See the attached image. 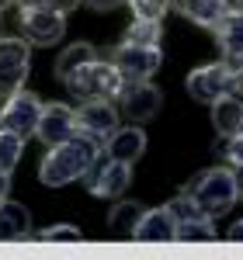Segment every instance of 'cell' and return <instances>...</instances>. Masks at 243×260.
<instances>
[{
	"label": "cell",
	"instance_id": "1",
	"mask_svg": "<svg viewBox=\"0 0 243 260\" xmlns=\"http://www.w3.org/2000/svg\"><path fill=\"white\" fill-rule=\"evenodd\" d=\"M98 156H101V139H94V136H87V132L77 128V136H70L66 142L49 146V153L39 163V177L49 187L73 184V180H80L98 163Z\"/></svg>",
	"mask_w": 243,
	"mask_h": 260
},
{
	"label": "cell",
	"instance_id": "2",
	"mask_svg": "<svg viewBox=\"0 0 243 260\" xmlns=\"http://www.w3.org/2000/svg\"><path fill=\"white\" fill-rule=\"evenodd\" d=\"M181 194L198 201V208L208 219H219V215H226L240 201V184H236V174L223 163V167H208L202 174H195L184 184Z\"/></svg>",
	"mask_w": 243,
	"mask_h": 260
},
{
	"label": "cell",
	"instance_id": "3",
	"mask_svg": "<svg viewBox=\"0 0 243 260\" xmlns=\"http://www.w3.org/2000/svg\"><path fill=\"white\" fill-rule=\"evenodd\" d=\"M66 87H70V94L80 101H118L122 87H125V80H122V73L115 70V62L108 59H94L87 62L83 70H77L70 80H66Z\"/></svg>",
	"mask_w": 243,
	"mask_h": 260
},
{
	"label": "cell",
	"instance_id": "4",
	"mask_svg": "<svg viewBox=\"0 0 243 260\" xmlns=\"http://www.w3.org/2000/svg\"><path fill=\"white\" fill-rule=\"evenodd\" d=\"M83 187L94 194V198H108L115 201L125 194V187L132 184V163H122V160H111V156H98V163L83 174Z\"/></svg>",
	"mask_w": 243,
	"mask_h": 260
},
{
	"label": "cell",
	"instance_id": "5",
	"mask_svg": "<svg viewBox=\"0 0 243 260\" xmlns=\"http://www.w3.org/2000/svg\"><path fill=\"white\" fill-rule=\"evenodd\" d=\"M111 62L122 73V80H153V73L163 62V49L160 45H136V42H122L111 52Z\"/></svg>",
	"mask_w": 243,
	"mask_h": 260
},
{
	"label": "cell",
	"instance_id": "6",
	"mask_svg": "<svg viewBox=\"0 0 243 260\" xmlns=\"http://www.w3.org/2000/svg\"><path fill=\"white\" fill-rule=\"evenodd\" d=\"M39 115H42V101L32 94V90H14L11 98L0 104V128L14 132L21 139L35 136V125H39Z\"/></svg>",
	"mask_w": 243,
	"mask_h": 260
},
{
	"label": "cell",
	"instance_id": "7",
	"mask_svg": "<svg viewBox=\"0 0 243 260\" xmlns=\"http://www.w3.org/2000/svg\"><path fill=\"white\" fill-rule=\"evenodd\" d=\"M21 24H24V39L32 45H52L66 31V14L45 4H21Z\"/></svg>",
	"mask_w": 243,
	"mask_h": 260
},
{
	"label": "cell",
	"instance_id": "8",
	"mask_svg": "<svg viewBox=\"0 0 243 260\" xmlns=\"http://www.w3.org/2000/svg\"><path fill=\"white\" fill-rule=\"evenodd\" d=\"M28 80V42L0 39V101H7Z\"/></svg>",
	"mask_w": 243,
	"mask_h": 260
},
{
	"label": "cell",
	"instance_id": "9",
	"mask_svg": "<svg viewBox=\"0 0 243 260\" xmlns=\"http://www.w3.org/2000/svg\"><path fill=\"white\" fill-rule=\"evenodd\" d=\"M35 136H39L45 146H56V142H66L70 136H77V111L70 104H42L39 125H35Z\"/></svg>",
	"mask_w": 243,
	"mask_h": 260
},
{
	"label": "cell",
	"instance_id": "10",
	"mask_svg": "<svg viewBox=\"0 0 243 260\" xmlns=\"http://www.w3.org/2000/svg\"><path fill=\"white\" fill-rule=\"evenodd\" d=\"M122 115L129 121H149L157 111H160V90L149 80H129L122 87Z\"/></svg>",
	"mask_w": 243,
	"mask_h": 260
},
{
	"label": "cell",
	"instance_id": "11",
	"mask_svg": "<svg viewBox=\"0 0 243 260\" xmlns=\"http://www.w3.org/2000/svg\"><path fill=\"white\" fill-rule=\"evenodd\" d=\"M118 108H115V101H83L80 108H77V128L87 132V136H94V139H108L115 128H118Z\"/></svg>",
	"mask_w": 243,
	"mask_h": 260
},
{
	"label": "cell",
	"instance_id": "12",
	"mask_svg": "<svg viewBox=\"0 0 243 260\" xmlns=\"http://www.w3.org/2000/svg\"><path fill=\"white\" fill-rule=\"evenodd\" d=\"M226 77H229V62H212V66H198L188 73V94L202 104H212L216 98L226 94Z\"/></svg>",
	"mask_w": 243,
	"mask_h": 260
},
{
	"label": "cell",
	"instance_id": "13",
	"mask_svg": "<svg viewBox=\"0 0 243 260\" xmlns=\"http://www.w3.org/2000/svg\"><path fill=\"white\" fill-rule=\"evenodd\" d=\"M101 153L111 156V160H122V163H136L146 153V132L139 125H125V128H115L108 139L101 142Z\"/></svg>",
	"mask_w": 243,
	"mask_h": 260
},
{
	"label": "cell",
	"instance_id": "14",
	"mask_svg": "<svg viewBox=\"0 0 243 260\" xmlns=\"http://www.w3.org/2000/svg\"><path fill=\"white\" fill-rule=\"evenodd\" d=\"M174 233H177V219H174L170 208H146L139 225H136V233H132V240L167 243V240H174Z\"/></svg>",
	"mask_w": 243,
	"mask_h": 260
},
{
	"label": "cell",
	"instance_id": "15",
	"mask_svg": "<svg viewBox=\"0 0 243 260\" xmlns=\"http://www.w3.org/2000/svg\"><path fill=\"white\" fill-rule=\"evenodd\" d=\"M216 31V42L223 49V56L229 66H243V14L236 11H226L223 21L212 28Z\"/></svg>",
	"mask_w": 243,
	"mask_h": 260
},
{
	"label": "cell",
	"instance_id": "16",
	"mask_svg": "<svg viewBox=\"0 0 243 260\" xmlns=\"http://www.w3.org/2000/svg\"><path fill=\"white\" fill-rule=\"evenodd\" d=\"M32 233V215L18 201H0V240H24Z\"/></svg>",
	"mask_w": 243,
	"mask_h": 260
},
{
	"label": "cell",
	"instance_id": "17",
	"mask_svg": "<svg viewBox=\"0 0 243 260\" xmlns=\"http://www.w3.org/2000/svg\"><path fill=\"white\" fill-rule=\"evenodd\" d=\"M212 125H216L219 136H236L243 128V104L229 94L216 98L212 101Z\"/></svg>",
	"mask_w": 243,
	"mask_h": 260
},
{
	"label": "cell",
	"instance_id": "18",
	"mask_svg": "<svg viewBox=\"0 0 243 260\" xmlns=\"http://www.w3.org/2000/svg\"><path fill=\"white\" fill-rule=\"evenodd\" d=\"M177 7H181L184 18H191L202 28H216L223 21V14L229 11L226 0H177Z\"/></svg>",
	"mask_w": 243,
	"mask_h": 260
},
{
	"label": "cell",
	"instance_id": "19",
	"mask_svg": "<svg viewBox=\"0 0 243 260\" xmlns=\"http://www.w3.org/2000/svg\"><path fill=\"white\" fill-rule=\"evenodd\" d=\"M98 59V52H94V45H87V42H77V45H70V49H63V56L56 59V77L63 83L70 80L77 70H83L87 62Z\"/></svg>",
	"mask_w": 243,
	"mask_h": 260
},
{
	"label": "cell",
	"instance_id": "20",
	"mask_svg": "<svg viewBox=\"0 0 243 260\" xmlns=\"http://www.w3.org/2000/svg\"><path fill=\"white\" fill-rule=\"evenodd\" d=\"M142 208L139 201H118V205H111V215H108V225H111V233L115 236H132L136 233V225L142 219Z\"/></svg>",
	"mask_w": 243,
	"mask_h": 260
},
{
	"label": "cell",
	"instance_id": "21",
	"mask_svg": "<svg viewBox=\"0 0 243 260\" xmlns=\"http://www.w3.org/2000/svg\"><path fill=\"white\" fill-rule=\"evenodd\" d=\"M174 240L181 243H195V240H219V233H216V225L212 219H188V222H177V233H174Z\"/></svg>",
	"mask_w": 243,
	"mask_h": 260
},
{
	"label": "cell",
	"instance_id": "22",
	"mask_svg": "<svg viewBox=\"0 0 243 260\" xmlns=\"http://www.w3.org/2000/svg\"><path fill=\"white\" fill-rule=\"evenodd\" d=\"M21 149H24V139L14 136V132H7V128H0V174H11L18 167Z\"/></svg>",
	"mask_w": 243,
	"mask_h": 260
},
{
	"label": "cell",
	"instance_id": "23",
	"mask_svg": "<svg viewBox=\"0 0 243 260\" xmlns=\"http://www.w3.org/2000/svg\"><path fill=\"white\" fill-rule=\"evenodd\" d=\"M163 31H160V21H142L132 18L129 31H125V42H136V45H160Z\"/></svg>",
	"mask_w": 243,
	"mask_h": 260
},
{
	"label": "cell",
	"instance_id": "24",
	"mask_svg": "<svg viewBox=\"0 0 243 260\" xmlns=\"http://www.w3.org/2000/svg\"><path fill=\"white\" fill-rule=\"evenodd\" d=\"M216 156H219L229 170L243 167V132H236V136H219V139H216Z\"/></svg>",
	"mask_w": 243,
	"mask_h": 260
},
{
	"label": "cell",
	"instance_id": "25",
	"mask_svg": "<svg viewBox=\"0 0 243 260\" xmlns=\"http://www.w3.org/2000/svg\"><path fill=\"white\" fill-rule=\"evenodd\" d=\"M132 7V18H142V21H160L170 7V0H125Z\"/></svg>",
	"mask_w": 243,
	"mask_h": 260
},
{
	"label": "cell",
	"instance_id": "26",
	"mask_svg": "<svg viewBox=\"0 0 243 260\" xmlns=\"http://www.w3.org/2000/svg\"><path fill=\"white\" fill-rule=\"evenodd\" d=\"M167 208L174 212V219H177V222H188V219H208L202 208H198V201H195V198H188V194H177V198L170 201Z\"/></svg>",
	"mask_w": 243,
	"mask_h": 260
},
{
	"label": "cell",
	"instance_id": "27",
	"mask_svg": "<svg viewBox=\"0 0 243 260\" xmlns=\"http://www.w3.org/2000/svg\"><path fill=\"white\" fill-rule=\"evenodd\" d=\"M35 236L45 240V243H56V240L77 243V240H80V229H77V225H49V229H42V233H35Z\"/></svg>",
	"mask_w": 243,
	"mask_h": 260
},
{
	"label": "cell",
	"instance_id": "28",
	"mask_svg": "<svg viewBox=\"0 0 243 260\" xmlns=\"http://www.w3.org/2000/svg\"><path fill=\"white\" fill-rule=\"evenodd\" d=\"M226 94L236 98L243 104V66H229V77H226Z\"/></svg>",
	"mask_w": 243,
	"mask_h": 260
},
{
	"label": "cell",
	"instance_id": "29",
	"mask_svg": "<svg viewBox=\"0 0 243 260\" xmlns=\"http://www.w3.org/2000/svg\"><path fill=\"white\" fill-rule=\"evenodd\" d=\"M35 4H45V7H52V11H59V14H70L80 0H35Z\"/></svg>",
	"mask_w": 243,
	"mask_h": 260
},
{
	"label": "cell",
	"instance_id": "30",
	"mask_svg": "<svg viewBox=\"0 0 243 260\" xmlns=\"http://www.w3.org/2000/svg\"><path fill=\"white\" fill-rule=\"evenodd\" d=\"M80 4H87L90 11H115L122 0H80Z\"/></svg>",
	"mask_w": 243,
	"mask_h": 260
},
{
	"label": "cell",
	"instance_id": "31",
	"mask_svg": "<svg viewBox=\"0 0 243 260\" xmlns=\"http://www.w3.org/2000/svg\"><path fill=\"white\" fill-rule=\"evenodd\" d=\"M226 240H229V243H243V219L229 225V233H226Z\"/></svg>",
	"mask_w": 243,
	"mask_h": 260
},
{
	"label": "cell",
	"instance_id": "32",
	"mask_svg": "<svg viewBox=\"0 0 243 260\" xmlns=\"http://www.w3.org/2000/svg\"><path fill=\"white\" fill-rule=\"evenodd\" d=\"M226 7H229V11H236V14H243V0H226Z\"/></svg>",
	"mask_w": 243,
	"mask_h": 260
},
{
	"label": "cell",
	"instance_id": "33",
	"mask_svg": "<svg viewBox=\"0 0 243 260\" xmlns=\"http://www.w3.org/2000/svg\"><path fill=\"white\" fill-rule=\"evenodd\" d=\"M11 4H14V0H0V11H4V7H11Z\"/></svg>",
	"mask_w": 243,
	"mask_h": 260
},
{
	"label": "cell",
	"instance_id": "34",
	"mask_svg": "<svg viewBox=\"0 0 243 260\" xmlns=\"http://www.w3.org/2000/svg\"><path fill=\"white\" fill-rule=\"evenodd\" d=\"M21 4H35V0H21Z\"/></svg>",
	"mask_w": 243,
	"mask_h": 260
},
{
	"label": "cell",
	"instance_id": "35",
	"mask_svg": "<svg viewBox=\"0 0 243 260\" xmlns=\"http://www.w3.org/2000/svg\"><path fill=\"white\" fill-rule=\"evenodd\" d=\"M240 198H243V187H240Z\"/></svg>",
	"mask_w": 243,
	"mask_h": 260
},
{
	"label": "cell",
	"instance_id": "36",
	"mask_svg": "<svg viewBox=\"0 0 243 260\" xmlns=\"http://www.w3.org/2000/svg\"><path fill=\"white\" fill-rule=\"evenodd\" d=\"M0 201H4V198H0Z\"/></svg>",
	"mask_w": 243,
	"mask_h": 260
},
{
	"label": "cell",
	"instance_id": "37",
	"mask_svg": "<svg viewBox=\"0 0 243 260\" xmlns=\"http://www.w3.org/2000/svg\"><path fill=\"white\" fill-rule=\"evenodd\" d=\"M240 132H243V128H240Z\"/></svg>",
	"mask_w": 243,
	"mask_h": 260
}]
</instances>
